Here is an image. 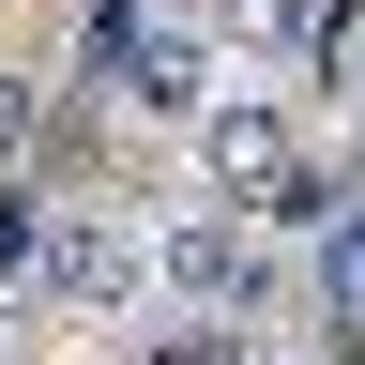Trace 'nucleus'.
<instances>
[{"mask_svg": "<svg viewBox=\"0 0 365 365\" xmlns=\"http://www.w3.org/2000/svg\"><path fill=\"white\" fill-rule=\"evenodd\" d=\"M213 31L259 46V61H304V46H319V0H213Z\"/></svg>", "mask_w": 365, "mask_h": 365, "instance_id": "423d86ee", "label": "nucleus"}, {"mask_svg": "<svg viewBox=\"0 0 365 365\" xmlns=\"http://www.w3.org/2000/svg\"><path fill=\"white\" fill-rule=\"evenodd\" d=\"M31 122H46V91H31L16 61H0V168H16V153H31Z\"/></svg>", "mask_w": 365, "mask_h": 365, "instance_id": "0eeeda50", "label": "nucleus"}, {"mask_svg": "<svg viewBox=\"0 0 365 365\" xmlns=\"http://www.w3.org/2000/svg\"><path fill=\"white\" fill-rule=\"evenodd\" d=\"M335 259H350V274H365V198H350V228H335Z\"/></svg>", "mask_w": 365, "mask_h": 365, "instance_id": "1a4fd4ad", "label": "nucleus"}, {"mask_svg": "<svg viewBox=\"0 0 365 365\" xmlns=\"http://www.w3.org/2000/svg\"><path fill=\"white\" fill-rule=\"evenodd\" d=\"M153 289H168L182 319H228V304H259V259H244V228H228V198L153 228Z\"/></svg>", "mask_w": 365, "mask_h": 365, "instance_id": "7ed1b4c3", "label": "nucleus"}, {"mask_svg": "<svg viewBox=\"0 0 365 365\" xmlns=\"http://www.w3.org/2000/svg\"><path fill=\"white\" fill-rule=\"evenodd\" d=\"M91 61H107V91H122L137 122H198V107H213L198 31H182V16H137V0H107V16H91Z\"/></svg>", "mask_w": 365, "mask_h": 365, "instance_id": "f257e3e1", "label": "nucleus"}, {"mask_svg": "<svg viewBox=\"0 0 365 365\" xmlns=\"http://www.w3.org/2000/svg\"><path fill=\"white\" fill-rule=\"evenodd\" d=\"M153 365H244V350H228V335H213V319H198V335H168Z\"/></svg>", "mask_w": 365, "mask_h": 365, "instance_id": "6e6552de", "label": "nucleus"}, {"mask_svg": "<svg viewBox=\"0 0 365 365\" xmlns=\"http://www.w3.org/2000/svg\"><path fill=\"white\" fill-rule=\"evenodd\" d=\"M289 168H304V122L274 107V91H213V107H198V182H213L228 213H274Z\"/></svg>", "mask_w": 365, "mask_h": 365, "instance_id": "f03ea898", "label": "nucleus"}, {"mask_svg": "<svg viewBox=\"0 0 365 365\" xmlns=\"http://www.w3.org/2000/svg\"><path fill=\"white\" fill-rule=\"evenodd\" d=\"M46 228H61V198L16 168V182H0V304H16V289L46 304Z\"/></svg>", "mask_w": 365, "mask_h": 365, "instance_id": "39448f33", "label": "nucleus"}, {"mask_svg": "<svg viewBox=\"0 0 365 365\" xmlns=\"http://www.w3.org/2000/svg\"><path fill=\"white\" fill-rule=\"evenodd\" d=\"M122 289H153V244H137L122 213H76V198H61V228H46V304L107 319Z\"/></svg>", "mask_w": 365, "mask_h": 365, "instance_id": "20e7f679", "label": "nucleus"}]
</instances>
